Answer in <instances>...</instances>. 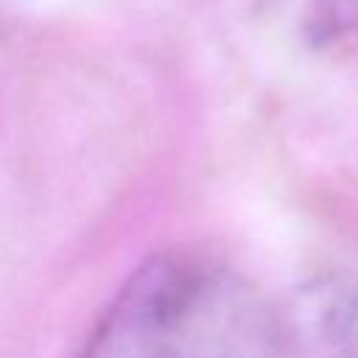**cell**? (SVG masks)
Listing matches in <instances>:
<instances>
[{
  "mask_svg": "<svg viewBox=\"0 0 358 358\" xmlns=\"http://www.w3.org/2000/svg\"><path fill=\"white\" fill-rule=\"evenodd\" d=\"M280 322L238 271L154 255L103 310L84 358H271Z\"/></svg>",
  "mask_w": 358,
  "mask_h": 358,
  "instance_id": "cell-1",
  "label": "cell"
},
{
  "mask_svg": "<svg viewBox=\"0 0 358 358\" xmlns=\"http://www.w3.org/2000/svg\"><path fill=\"white\" fill-rule=\"evenodd\" d=\"M313 341L322 358H358V280L324 285L313 310Z\"/></svg>",
  "mask_w": 358,
  "mask_h": 358,
  "instance_id": "cell-2",
  "label": "cell"
},
{
  "mask_svg": "<svg viewBox=\"0 0 358 358\" xmlns=\"http://www.w3.org/2000/svg\"><path fill=\"white\" fill-rule=\"evenodd\" d=\"M299 34L310 48H330L358 34V0H302Z\"/></svg>",
  "mask_w": 358,
  "mask_h": 358,
  "instance_id": "cell-3",
  "label": "cell"
}]
</instances>
